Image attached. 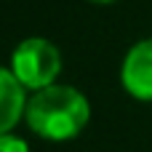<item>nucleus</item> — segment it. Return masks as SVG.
I'll return each mask as SVG.
<instances>
[{
	"label": "nucleus",
	"instance_id": "obj_2",
	"mask_svg": "<svg viewBox=\"0 0 152 152\" xmlns=\"http://www.w3.org/2000/svg\"><path fill=\"white\" fill-rule=\"evenodd\" d=\"M11 72L29 91H43L53 86L61 72V53L45 37H27L16 45L11 56Z\"/></svg>",
	"mask_w": 152,
	"mask_h": 152
},
{
	"label": "nucleus",
	"instance_id": "obj_4",
	"mask_svg": "<svg viewBox=\"0 0 152 152\" xmlns=\"http://www.w3.org/2000/svg\"><path fill=\"white\" fill-rule=\"evenodd\" d=\"M27 88L16 80V75L0 67V136H5L19 118L27 112Z\"/></svg>",
	"mask_w": 152,
	"mask_h": 152
},
{
	"label": "nucleus",
	"instance_id": "obj_3",
	"mask_svg": "<svg viewBox=\"0 0 152 152\" xmlns=\"http://www.w3.org/2000/svg\"><path fill=\"white\" fill-rule=\"evenodd\" d=\"M120 80H123V88L134 99L152 102V37L136 43L126 53Z\"/></svg>",
	"mask_w": 152,
	"mask_h": 152
},
{
	"label": "nucleus",
	"instance_id": "obj_6",
	"mask_svg": "<svg viewBox=\"0 0 152 152\" xmlns=\"http://www.w3.org/2000/svg\"><path fill=\"white\" fill-rule=\"evenodd\" d=\"M94 3H112V0H94Z\"/></svg>",
	"mask_w": 152,
	"mask_h": 152
},
{
	"label": "nucleus",
	"instance_id": "obj_1",
	"mask_svg": "<svg viewBox=\"0 0 152 152\" xmlns=\"http://www.w3.org/2000/svg\"><path fill=\"white\" fill-rule=\"evenodd\" d=\"M24 118L37 136L51 142H67L88 126L91 107L77 88L53 83L29 96Z\"/></svg>",
	"mask_w": 152,
	"mask_h": 152
},
{
	"label": "nucleus",
	"instance_id": "obj_5",
	"mask_svg": "<svg viewBox=\"0 0 152 152\" xmlns=\"http://www.w3.org/2000/svg\"><path fill=\"white\" fill-rule=\"evenodd\" d=\"M0 152H29V147L24 139L5 134V136H0Z\"/></svg>",
	"mask_w": 152,
	"mask_h": 152
}]
</instances>
